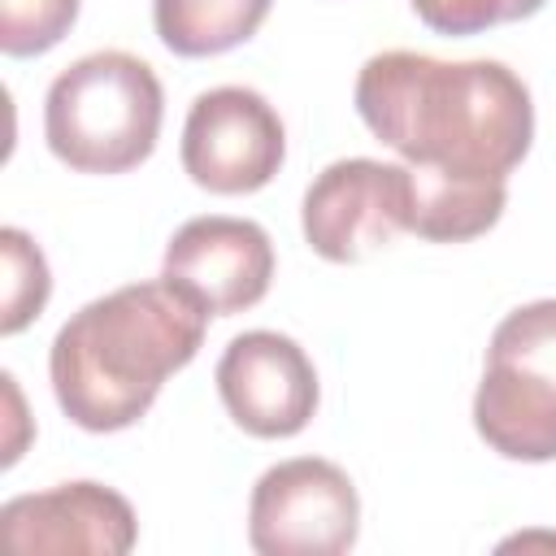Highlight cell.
Returning a JSON list of instances; mask_svg holds the SVG:
<instances>
[{
  "label": "cell",
  "instance_id": "8",
  "mask_svg": "<svg viewBox=\"0 0 556 556\" xmlns=\"http://www.w3.org/2000/svg\"><path fill=\"white\" fill-rule=\"evenodd\" d=\"M226 413L256 439L300 434L317 408V369L308 352L278 330H243L217 361Z\"/></svg>",
  "mask_w": 556,
  "mask_h": 556
},
{
  "label": "cell",
  "instance_id": "15",
  "mask_svg": "<svg viewBox=\"0 0 556 556\" xmlns=\"http://www.w3.org/2000/svg\"><path fill=\"white\" fill-rule=\"evenodd\" d=\"M543 0H413V13L439 35H478L495 22H521Z\"/></svg>",
  "mask_w": 556,
  "mask_h": 556
},
{
  "label": "cell",
  "instance_id": "12",
  "mask_svg": "<svg viewBox=\"0 0 556 556\" xmlns=\"http://www.w3.org/2000/svg\"><path fill=\"white\" fill-rule=\"evenodd\" d=\"M274 0H152L156 35L178 56H213L256 35Z\"/></svg>",
  "mask_w": 556,
  "mask_h": 556
},
{
  "label": "cell",
  "instance_id": "11",
  "mask_svg": "<svg viewBox=\"0 0 556 556\" xmlns=\"http://www.w3.org/2000/svg\"><path fill=\"white\" fill-rule=\"evenodd\" d=\"M413 169V222L408 230L434 243H460L491 230L504 213L508 182H473V178H443L430 169Z\"/></svg>",
  "mask_w": 556,
  "mask_h": 556
},
{
  "label": "cell",
  "instance_id": "3",
  "mask_svg": "<svg viewBox=\"0 0 556 556\" xmlns=\"http://www.w3.org/2000/svg\"><path fill=\"white\" fill-rule=\"evenodd\" d=\"M165 91L156 70L122 48L70 61L43 96L48 148L83 174H122L139 165L161 135Z\"/></svg>",
  "mask_w": 556,
  "mask_h": 556
},
{
  "label": "cell",
  "instance_id": "4",
  "mask_svg": "<svg viewBox=\"0 0 556 556\" xmlns=\"http://www.w3.org/2000/svg\"><path fill=\"white\" fill-rule=\"evenodd\" d=\"M473 426L508 460H556V300H530L495 326Z\"/></svg>",
  "mask_w": 556,
  "mask_h": 556
},
{
  "label": "cell",
  "instance_id": "13",
  "mask_svg": "<svg viewBox=\"0 0 556 556\" xmlns=\"http://www.w3.org/2000/svg\"><path fill=\"white\" fill-rule=\"evenodd\" d=\"M0 252H4V317H0V330L17 334L48 304L52 278H48V261H43L39 243L26 230L4 226L0 230Z\"/></svg>",
  "mask_w": 556,
  "mask_h": 556
},
{
  "label": "cell",
  "instance_id": "6",
  "mask_svg": "<svg viewBox=\"0 0 556 556\" xmlns=\"http://www.w3.org/2000/svg\"><path fill=\"white\" fill-rule=\"evenodd\" d=\"M304 239L326 261H361L374 248H387L413 222V169L343 156L330 161L304 191Z\"/></svg>",
  "mask_w": 556,
  "mask_h": 556
},
{
  "label": "cell",
  "instance_id": "10",
  "mask_svg": "<svg viewBox=\"0 0 556 556\" xmlns=\"http://www.w3.org/2000/svg\"><path fill=\"white\" fill-rule=\"evenodd\" d=\"M0 530L13 552L122 556L139 539L130 500L100 482H61L52 491L17 495L0 508Z\"/></svg>",
  "mask_w": 556,
  "mask_h": 556
},
{
  "label": "cell",
  "instance_id": "1",
  "mask_svg": "<svg viewBox=\"0 0 556 556\" xmlns=\"http://www.w3.org/2000/svg\"><path fill=\"white\" fill-rule=\"evenodd\" d=\"M356 113L408 165L443 178L508 182L534 139L530 87L491 56L374 52L356 74Z\"/></svg>",
  "mask_w": 556,
  "mask_h": 556
},
{
  "label": "cell",
  "instance_id": "7",
  "mask_svg": "<svg viewBox=\"0 0 556 556\" xmlns=\"http://www.w3.org/2000/svg\"><path fill=\"white\" fill-rule=\"evenodd\" d=\"M287 156L278 109L252 87H208L191 100L182 122V169L217 191L243 195L265 187Z\"/></svg>",
  "mask_w": 556,
  "mask_h": 556
},
{
  "label": "cell",
  "instance_id": "5",
  "mask_svg": "<svg viewBox=\"0 0 556 556\" xmlns=\"http://www.w3.org/2000/svg\"><path fill=\"white\" fill-rule=\"evenodd\" d=\"M361 500L352 478L321 456L269 465L248 500V543L261 556H339L356 543Z\"/></svg>",
  "mask_w": 556,
  "mask_h": 556
},
{
  "label": "cell",
  "instance_id": "14",
  "mask_svg": "<svg viewBox=\"0 0 556 556\" xmlns=\"http://www.w3.org/2000/svg\"><path fill=\"white\" fill-rule=\"evenodd\" d=\"M78 17V0H0V48L9 56L48 52L61 35H70Z\"/></svg>",
  "mask_w": 556,
  "mask_h": 556
},
{
  "label": "cell",
  "instance_id": "9",
  "mask_svg": "<svg viewBox=\"0 0 556 556\" xmlns=\"http://www.w3.org/2000/svg\"><path fill=\"white\" fill-rule=\"evenodd\" d=\"M161 274L182 287L204 313L226 317L252 308L269 291L274 243L252 217L204 213L174 230Z\"/></svg>",
  "mask_w": 556,
  "mask_h": 556
},
{
  "label": "cell",
  "instance_id": "2",
  "mask_svg": "<svg viewBox=\"0 0 556 556\" xmlns=\"http://www.w3.org/2000/svg\"><path fill=\"white\" fill-rule=\"evenodd\" d=\"M204 317L165 274L83 304L48 352L56 404L74 426L96 434L139 421L161 382L200 352Z\"/></svg>",
  "mask_w": 556,
  "mask_h": 556
}]
</instances>
